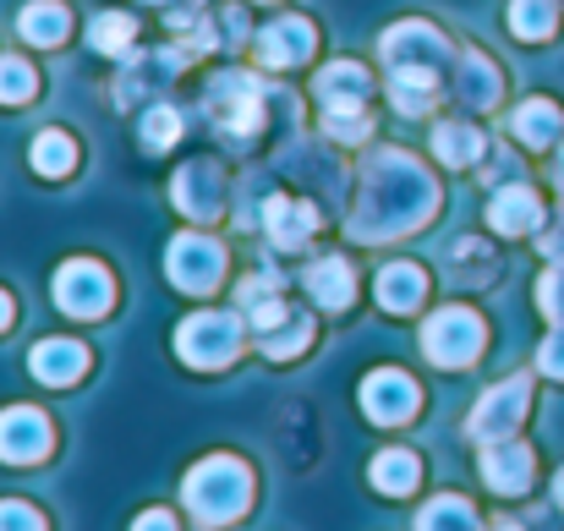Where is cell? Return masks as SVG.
Instances as JSON below:
<instances>
[{
    "label": "cell",
    "mask_w": 564,
    "mask_h": 531,
    "mask_svg": "<svg viewBox=\"0 0 564 531\" xmlns=\"http://www.w3.org/2000/svg\"><path fill=\"white\" fill-rule=\"evenodd\" d=\"M252 505V472L236 455H208L187 477V510L203 527H225Z\"/></svg>",
    "instance_id": "obj_2"
},
{
    "label": "cell",
    "mask_w": 564,
    "mask_h": 531,
    "mask_svg": "<svg viewBox=\"0 0 564 531\" xmlns=\"http://www.w3.org/2000/svg\"><path fill=\"white\" fill-rule=\"evenodd\" d=\"M362 411L373 416L378 427L405 422V416L416 411V383H411L405 372H394V367H378L373 378L362 383Z\"/></svg>",
    "instance_id": "obj_11"
},
{
    "label": "cell",
    "mask_w": 564,
    "mask_h": 531,
    "mask_svg": "<svg viewBox=\"0 0 564 531\" xmlns=\"http://www.w3.org/2000/svg\"><path fill=\"white\" fill-rule=\"evenodd\" d=\"M527 400H532V383L527 378H505L499 389H488L482 400H477V411H471V438H488V444H499V438H510L516 433V422L527 416Z\"/></svg>",
    "instance_id": "obj_9"
},
{
    "label": "cell",
    "mask_w": 564,
    "mask_h": 531,
    "mask_svg": "<svg viewBox=\"0 0 564 531\" xmlns=\"http://www.w3.org/2000/svg\"><path fill=\"white\" fill-rule=\"evenodd\" d=\"M307 335H313V324L291 313L280 329H269V335H263V356H269V361H285V356H296L302 346H307Z\"/></svg>",
    "instance_id": "obj_30"
},
{
    "label": "cell",
    "mask_w": 564,
    "mask_h": 531,
    "mask_svg": "<svg viewBox=\"0 0 564 531\" xmlns=\"http://www.w3.org/2000/svg\"><path fill=\"white\" fill-rule=\"evenodd\" d=\"M433 208H438V186L427 181V171L411 154L383 149L368 160V181H362V197H357V214H351V236L357 241L405 236V230L427 225Z\"/></svg>",
    "instance_id": "obj_1"
},
{
    "label": "cell",
    "mask_w": 564,
    "mask_h": 531,
    "mask_svg": "<svg viewBox=\"0 0 564 531\" xmlns=\"http://www.w3.org/2000/svg\"><path fill=\"white\" fill-rule=\"evenodd\" d=\"M422 296H427V274L416 263H389L378 274V307L383 313H416Z\"/></svg>",
    "instance_id": "obj_17"
},
{
    "label": "cell",
    "mask_w": 564,
    "mask_h": 531,
    "mask_svg": "<svg viewBox=\"0 0 564 531\" xmlns=\"http://www.w3.org/2000/svg\"><path fill=\"white\" fill-rule=\"evenodd\" d=\"M499 531H521V527H499Z\"/></svg>",
    "instance_id": "obj_39"
},
{
    "label": "cell",
    "mask_w": 564,
    "mask_h": 531,
    "mask_svg": "<svg viewBox=\"0 0 564 531\" xmlns=\"http://www.w3.org/2000/svg\"><path fill=\"white\" fill-rule=\"evenodd\" d=\"M307 296H313L318 307H329V313L351 307V296H357V280H351L346 258H318V263L307 269Z\"/></svg>",
    "instance_id": "obj_18"
},
{
    "label": "cell",
    "mask_w": 564,
    "mask_h": 531,
    "mask_svg": "<svg viewBox=\"0 0 564 531\" xmlns=\"http://www.w3.org/2000/svg\"><path fill=\"white\" fill-rule=\"evenodd\" d=\"M416 477H422V466H416V455H405V449H383V455L373 460V488L378 494H389V499L411 494Z\"/></svg>",
    "instance_id": "obj_22"
},
{
    "label": "cell",
    "mask_w": 564,
    "mask_h": 531,
    "mask_svg": "<svg viewBox=\"0 0 564 531\" xmlns=\"http://www.w3.org/2000/svg\"><path fill=\"white\" fill-rule=\"evenodd\" d=\"M318 105H324V132L335 143H362L368 138V72H362V61H329L318 72Z\"/></svg>",
    "instance_id": "obj_3"
},
{
    "label": "cell",
    "mask_w": 564,
    "mask_h": 531,
    "mask_svg": "<svg viewBox=\"0 0 564 531\" xmlns=\"http://www.w3.org/2000/svg\"><path fill=\"white\" fill-rule=\"evenodd\" d=\"M263 225H269V236H274V247H302L313 230H318V208L313 203H291V197H269V208H263Z\"/></svg>",
    "instance_id": "obj_15"
},
{
    "label": "cell",
    "mask_w": 564,
    "mask_h": 531,
    "mask_svg": "<svg viewBox=\"0 0 564 531\" xmlns=\"http://www.w3.org/2000/svg\"><path fill=\"white\" fill-rule=\"evenodd\" d=\"M538 307H543L554 324H564V269L543 274V285H538Z\"/></svg>",
    "instance_id": "obj_33"
},
{
    "label": "cell",
    "mask_w": 564,
    "mask_h": 531,
    "mask_svg": "<svg viewBox=\"0 0 564 531\" xmlns=\"http://www.w3.org/2000/svg\"><path fill=\"white\" fill-rule=\"evenodd\" d=\"M11 318H17V307H11V296H6V291H0V329H6V324H11Z\"/></svg>",
    "instance_id": "obj_36"
},
{
    "label": "cell",
    "mask_w": 564,
    "mask_h": 531,
    "mask_svg": "<svg viewBox=\"0 0 564 531\" xmlns=\"http://www.w3.org/2000/svg\"><path fill=\"white\" fill-rule=\"evenodd\" d=\"M208 181H214V165H187L176 176V203L187 208L192 219H214V208H219V192Z\"/></svg>",
    "instance_id": "obj_23"
},
{
    "label": "cell",
    "mask_w": 564,
    "mask_h": 531,
    "mask_svg": "<svg viewBox=\"0 0 564 531\" xmlns=\"http://www.w3.org/2000/svg\"><path fill=\"white\" fill-rule=\"evenodd\" d=\"M538 367L549 372V378H564V324L543 340V351H538Z\"/></svg>",
    "instance_id": "obj_34"
},
{
    "label": "cell",
    "mask_w": 564,
    "mask_h": 531,
    "mask_svg": "<svg viewBox=\"0 0 564 531\" xmlns=\"http://www.w3.org/2000/svg\"><path fill=\"white\" fill-rule=\"evenodd\" d=\"M83 372H88V351H83L77 340H39V346H33V378H39V383L66 389V383H77Z\"/></svg>",
    "instance_id": "obj_14"
},
{
    "label": "cell",
    "mask_w": 564,
    "mask_h": 531,
    "mask_svg": "<svg viewBox=\"0 0 564 531\" xmlns=\"http://www.w3.org/2000/svg\"><path fill=\"white\" fill-rule=\"evenodd\" d=\"M44 455H50V422H44V411H33V405L0 411V460L33 466Z\"/></svg>",
    "instance_id": "obj_10"
},
{
    "label": "cell",
    "mask_w": 564,
    "mask_h": 531,
    "mask_svg": "<svg viewBox=\"0 0 564 531\" xmlns=\"http://www.w3.org/2000/svg\"><path fill=\"white\" fill-rule=\"evenodd\" d=\"M488 219H494V230H505V236H527V230H538L543 203H538L532 186H505V192L488 203Z\"/></svg>",
    "instance_id": "obj_16"
},
{
    "label": "cell",
    "mask_w": 564,
    "mask_h": 531,
    "mask_svg": "<svg viewBox=\"0 0 564 531\" xmlns=\"http://www.w3.org/2000/svg\"><path fill=\"white\" fill-rule=\"evenodd\" d=\"M165 263H171V280H176L182 291L208 296V291L219 285V274H225V247H219L214 236H203V230H187V236L171 241Z\"/></svg>",
    "instance_id": "obj_7"
},
{
    "label": "cell",
    "mask_w": 564,
    "mask_h": 531,
    "mask_svg": "<svg viewBox=\"0 0 564 531\" xmlns=\"http://www.w3.org/2000/svg\"><path fill=\"white\" fill-rule=\"evenodd\" d=\"M313 22L307 17H274L263 33H258V61L263 66H296L313 55Z\"/></svg>",
    "instance_id": "obj_12"
},
{
    "label": "cell",
    "mask_w": 564,
    "mask_h": 531,
    "mask_svg": "<svg viewBox=\"0 0 564 531\" xmlns=\"http://www.w3.org/2000/svg\"><path fill=\"white\" fill-rule=\"evenodd\" d=\"M482 318L477 313H466V307H438L427 324H422V351L427 361H438V367H466L471 356L482 351Z\"/></svg>",
    "instance_id": "obj_4"
},
{
    "label": "cell",
    "mask_w": 564,
    "mask_h": 531,
    "mask_svg": "<svg viewBox=\"0 0 564 531\" xmlns=\"http://www.w3.org/2000/svg\"><path fill=\"white\" fill-rule=\"evenodd\" d=\"M33 88H39L33 66H28V61H17V55H6V61H0V105H28V99H33Z\"/></svg>",
    "instance_id": "obj_29"
},
{
    "label": "cell",
    "mask_w": 564,
    "mask_h": 531,
    "mask_svg": "<svg viewBox=\"0 0 564 531\" xmlns=\"http://www.w3.org/2000/svg\"><path fill=\"white\" fill-rule=\"evenodd\" d=\"M208 110H214V121L230 138H252L258 121H263V94H258V83L247 72H230V77H219L208 88Z\"/></svg>",
    "instance_id": "obj_8"
},
{
    "label": "cell",
    "mask_w": 564,
    "mask_h": 531,
    "mask_svg": "<svg viewBox=\"0 0 564 531\" xmlns=\"http://www.w3.org/2000/svg\"><path fill=\"white\" fill-rule=\"evenodd\" d=\"M554 28H560L554 0H516V6H510V33H516V39L532 44V39H549Z\"/></svg>",
    "instance_id": "obj_27"
},
{
    "label": "cell",
    "mask_w": 564,
    "mask_h": 531,
    "mask_svg": "<svg viewBox=\"0 0 564 531\" xmlns=\"http://www.w3.org/2000/svg\"><path fill=\"white\" fill-rule=\"evenodd\" d=\"M176 351L192 367H225L241 351V324L230 313H197V318H187L176 329Z\"/></svg>",
    "instance_id": "obj_6"
},
{
    "label": "cell",
    "mask_w": 564,
    "mask_h": 531,
    "mask_svg": "<svg viewBox=\"0 0 564 531\" xmlns=\"http://www.w3.org/2000/svg\"><path fill=\"white\" fill-rule=\"evenodd\" d=\"M433 154L449 171H466V165L482 160V132L477 127H460V121H444V127H433Z\"/></svg>",
    "instance_id": "obj_21"
},
{
    "label": "cell",
    "mask_w": 564,
    "mask_h": 531,
    "mask_svg": "<svg viewBox=\"0 0 564 531\" xmlns=\"http://www.w3.org/2000/svg\"><path fill=\"white\" fill-rule=\"evenodd\" d=\"M482 477H488L494 494H527V483H532V449L527 444H510V438L488 444L482 449Z\"/></svg>",
    "instance_id": "obj_13"
},
{
    "label": "cell",
    "mask_w": 564,
    "mask_h": 531,
    "mask_svg": "<svg viewBox=\"0 0 564 531\" xmlns=\"http://www.w3.org/2000/svg\"><path fill=\"white\" fill-rule=\"evenodd\" d=\"M516 138L527 143V149H549L554 138H560V127H564V116H560V105L554 99H527L521 110H516Z\"/></svg>",
    "instance_id": "obj_20"
},
{
    "label": "cell",
    "mask_w": 564,
    "mask_h": 531,
    "mask_svg": "<svg viewBox=\"0 0 564 531\" xmlns=\"http://www.w3.org/2000/svg\"><path fill=\"white\" fill-rule=\"evenodd\" d=\"M263 6H274V0H263Z\"/></svg>",
    "instance_id": "obj_41"
},
{
    "label": "cell",
    "mask_w": 564,
    "mask_h": 531,
    "mask_svg": "<svg viewBox=\"0 0 564 531\" xmlns=\"http://www.w3.org/2000/svg\"><path fill=\"white\" fill-rule=\"evenodd\" d=\"M132 39H138V22H132L127 11H99L94 28H88V44H94L99 55H127Z\"/></svg>",
    "instance_id": "obj_25"
},
{
    "label": "cell",
    "mask_w": 564,
    "mask_h": 531,
    "mask_svg": "<svg viewBox=\"0 0 564 531\" xmlns=\"http://www.w3.org/2000/svg\"><path fill=\"white\" fill-rule=\"evenodd\" d=\"M176 132H182V116L171 110V105H154L149 116H143V143L160 154V149H171L176 143Z\"/></svg>",
    "instance_id": "obj_31"
},
{
    "label": "cell",
    "mask_w": 564,
    "mask_h": 531,
    "mask_svg": "<svg viewBox=\"0 0 564 531\" xmlns=\"http://www.w3.org/2000/svg\"><path fill=\"white\" fill-rule=\"evenodd\" d=\"M116 302V285L105 274V263H88V258H72L61 274H55V307L66 318H105Z\"/></svg>",
    "instance_id": "obj_5"
},
{
    "label": "cell",
    "mask_w": 564,
    "mask_h": 531,
    "mask_svg": "<svg viewBox=\"0 0 564 531\" xmlns=\"http://www.w3.org/2000/svg\"><path fill=\"white\" fill-rule=\"evenodd\" d=\"M460 99H466L471 110H488V105L499 99V72H494V61L460 55Z\"/></svg>",
    "instance_id": "obj_24"
},
{
    "label": "cell",
    "mask_w": 564,
    "mask_h": 531,
    "mask_svg": "<svg viewBox=\"0 0 564 531\" xmlns=\"http://www.w3.org/2000/svg\"><path fill=\"white\" fill-rule=\"evenodd\" d=\"M154 6H182V11H192L197 0H154Z\"/></svg>",
    "instance_id": "obj_37"
},
{
    "label": "cell",
    "mask_w": 564,
    "mask_h": 531,
    "mask_svg": "<svg viewBox=\"0 0 564 531\" xmlns=\"http://www.w3.org/2000/svg\"><path fill=\"white\" fill-rule=\"evenodd\" d=\"M554 494H560V505H564V472H560V483H554Z\"/></svg>",
    "instance_id": "obj_38"
},
{
    "label": "cell",
    "mask_w": 564,
    "mask_h": 531,
    "mask_svg": "<svg viewBox=\"0 0 564 531\" xmlns=\"http://www.w3.org/2000/svg\"><path fill=\"white\" fill-rule=\"evenodd\" d=\"M560 176H564V160H560Z\"/></svg>",
    "instance_id": "obj_40"
},
{
    "label": "cell",
    "mask_w": 564,
    "mask_h": 531,
    "mask_svg": "<svg viewBox=\"0 0 564 531\" xmlns=\"http://www.w3.org/2000/svg\"><path fill=\"white\" fill-rule=\"evenodd\" d=\"M132 531H176V521H171L165 510H149V516H138V521H132Z\"/></svg>",
    "instance_id": "obj_35"
},
{
    "label": "cell",
    "mask_w": 564,
    "mask_h": 531,
    "mask_svg": "<svg viewBox=\"0 0 564 531\" xmlns=\"http://www.w3.org/2000/svg\"><path fill=\"white\" fill-rule=\"evenodd\" d=\"M72 165H77V149H72V138L66 132H39L33 138V171L50 181L72 176Z\"/></svg>",
    "instance_id": "obj_26"
},
{
    "label": "cell",
    "mask_w": 564,
    "mask_h": 531,
    "mask_svg": "<svg viewBox=\"0 0 564 531\" xmlns=\"http://www.w3.org/2000/svg\"><path fill=\"white\" fill-rule=\"evenodd\" d=\"M17 28H22V39L28 44H39V50H55L61 39H66V6L61 0H33V6H22V17H17Z\"/></svg>",
    "instance_id": "obj_19"
},
{
    "label": "cell",
    "mask_w": 564,
    "mask_h": 531,
    "mask_svg": "<svg viewBox=\"0 0 564 531\" xmlns=\"http://www.w3.org/2000/svg\"><path fill=\"white\" fill-rule=\"evenodd\" d=\"M416 531H477V510H471L466 499L444 494V499H433V505L416 516Z\"/></svg>",
    "instance_id": "obj_28"
},
{
    "label": "cell",
    "mask_w": 564,
    "mask_h": 531,
    "mask_svg": "<svg viewBox=\"0 0 564 531\" xmlns=\"http://www.w3.org/2000/svg\"><path fill=\"white\" fill-rule=\"evenodd\" d=\"M0 531H44V516H39L33 505L6 499V505H0Z\"/></svg>",
    "instance_id": "obj_32"
}]
</instances>
